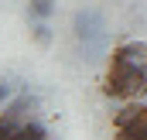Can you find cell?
Returning <instances> with one entry per match:
<instances>
[{
	"label": "cell",
	"mask_w": 147,
	"mask_h": 140,
	"mask_svg": "<svg viewBox=\"0 0 147 140\" xmlns=\"http://www.w3.org/2000/svg\"><path fill=\"white\" fill-rule=\"evenodd\" d=\"M34 106H38V99L31 96V92H24V89H21V92H17V96H14L10 103L3 106V120L24 123V120H31V109H34Z\"/></svg>",
	"instance_id": "obj_4"
},
{
	"label": "cell",
	"mask_w": 147,
	"mask_h": 140,
	"mask_svg": "<svg viewBox=\"0 0 147 140\" xmlns=\"http://www.w3.org/2000/svg\"><path fill=\"white\" fill-rule=\"evenodd\" d=\"M21 89H24V85H17V82L3 79V82H0V106H7L10 99H14V96H17V92H21Z\"/></svg>",
	"instance_id": "obj_7"
},
{
	"label": "cell",
	"mask_w": 147,
	"mask_h": 140,
	"mask_svg": "<svg viewBox=\"0 0 147 140\" xmlns=\"http://www.w3.org/2000/svg\"><path fill=\"white\" fill-rule=\"evenodd\" d=\"M31 34H34V41L41 44V48H51V41H55V34H51V28H48V21H34Z\"/></svg>",
	"instance_id": "obj_6"
},
{
	"label": "cell",
	"mask_w": 147,
	"mask_h": 140,
	"mask_svg": "<svg viewBox=\"0 0 147 140\" xmlns=\"http://www.w3.org/2000/svg\"><path fill=\"white\" fill-rule=\"evenodd\" d=\"M147 65V41H120L106 58V69H144Z\"/></svg>",
	"instance_id": "obj_3"
},
{
	"label": "cell",
	"mask_w": 147,
	"mask_h": 140,
	"mask_svg": "<svg viewBox=\"0 0 147 140\" xmlns=\"http://www.w3.org/2000/svg\"><path fill=\"white\" fill-rule=\"evenodd\" d=\"M110 34V28H106V17H103V10H96V7H79L72 14V38L75 44H82V41H99V38Z\"/></svg>",
	"instance_id": "obj_2"
},
{
	"label": "cell",
	"mask_w": 147,
	"mask_h": 140,
	"mask_svg": "<svg viewBox=\"0 0 147 140\" xmlns=\"http://www.w3.org/2000/svg\"><path fill=\"white\" fill-rule=\"evenodd\" d=\"M17 140H48V130H45V123L41 120H24L21 123V130H17Z\"/></svg>",
	"instance_id": "obj_5"
},
{
	"label": "cell",
	"mask_w": 147,
	"mask_h": 140,
	"mask_svg": "<svg viewBox=\"0 0 147 140\" xmlns=\"http://www.w3.org/2000/svg\"><path fill=\"white\" fill-rule=\"evenodd\" d=\"M113 140H137V133H130V130H113Z\"/></svg>",
	"instance_id": "obj_8"
},
{
	"label": "cell",
	"mask_w": 147,
	"mask_h": 140,
	"mask_svg": "<svg viewBox=\"0 0 147 140\" xmlns=\"http://www.w3.org/2000/svg\"><path fill=\"white\" fill-rule=\"evenodd\" d=\"M103 96L106 99H120V103L144 99L147 96V65L144 69H106Z\"/></svg>",
	"instance_id": "obj_1"
}]
</instances>
